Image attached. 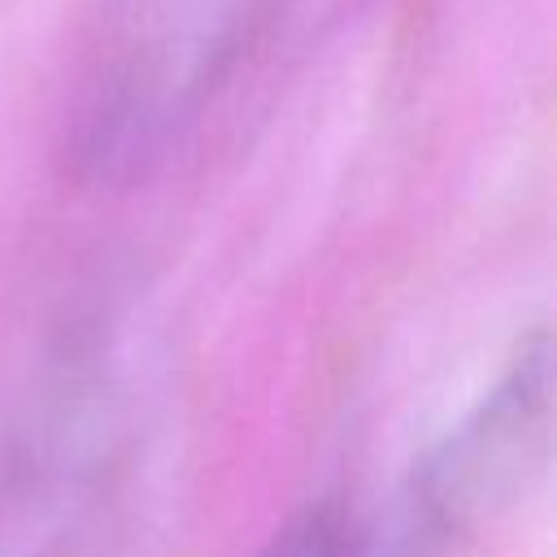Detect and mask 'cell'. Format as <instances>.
I'll use <instances>...</instances> for the list:
<instances>
[{
	"label": "cell",
	"mask_w": 557,
	"mask_h": 557,
	"mask_svg": "<svg viewBox=\"0 0 557 557\" xmlns=\"http://www.w3.org/2000/svg\"><path fill=\"white\" fill-rule=\"evenodd\" d=\"M548 335H531L496 392L479 413L448 440V448L431 466V509L440 522H483L544 470L548 457Z\"/></svg>",
	"instance_id": "1"
},
{
	"label": "cell",
	"mask_w": 557,
	"mask_h": 557,
	"mask_svg": "<svg viewBox=\"0 0 557 557\" xmlns=\"http://www.w3.org/2000/svg\"><path fill=\"white\" fill-rule=\"evenodd\" d=\"M257 557H339V522L318 505L283 522Z\"/></svg>",
	"instance_id": "2"
}]
</instances>
